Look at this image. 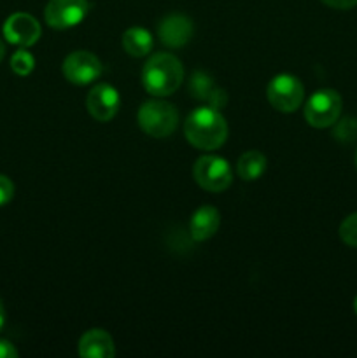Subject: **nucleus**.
Returning <instances> with one entry per match:
<instances>
[{"label":"nucleus","mask_w":357,"mask_h":358,"mask_svg":"<svg viewBox=\"0 0 357 358\" xmlns=\"http://www.w3.org/2000/svg\"><path fill=\"white\" fill-rule=\"evenodd\" d=\"M86 105L90 114L97 121L107 122L114 119V115L118 114L121 98H119V93L111 84H97L90 91V94H88Z\"/></svg>","instance_id":"9"},{"label":"nucleus","mask_w":357,"mask_h":358,"mask_svg":"<svg viewBox=\"0 0 357 358\" xmlns=\"http://www.w3.org/2000/svg\"><path fill=\"white\" fill-rule=\"evenodd\" d=\"M122 48H125V51L130 56L140 58V56H146L150 52V49H153V37H150V34L146 28H130L122 35Z\"/></svg>","instance_id":"14"},{"label":"nucleus","mask_w":357,"mask_h":358,"mask_svg":"<svg viewBox=\"0 0 357 358\" xmlns=\"http://www.w3.org/2000/svg\"><path fill=\"white\" fill-rule=\"evenodd\" d=\"M102 62L90 51H74L63 62V76L77 86L93 83L102 76Z\"/></svg>","instance_id":"8"},{"label":"nucleus","mask_w":357,"mask_h":358,"mask_svg":"<svg viewBox=\"0 0 357 358\" xmlns=\"http://www.w3.org/2000/svg\"><path fill=\"white\" fill-rule=\"evenodd\" d=\"M4 56H6V45H4V42L0 41V62L4 59Z\"/></svg>","instance_id":"23"},{"label":"nucleus","mask_w":357,"mask_h":358,"mask_svg":"<svg viewBox=\"0 0 357 358\" xmlns=\"http://www.w3.org/2000/svg\"><path fill=\"white\" fill-rule=\"evenodd\" d=\"M88 10H90L88 0H49L44 17L51 28L66 30L79 24L86 17Z\"/></svg>","instance_id":"7"},{"label":"nucleus","mask_w":357,"mask_h":358,"mask_svg":"<svg viewBox=\"0 0 357 358\" xmlns=\"http://www.w3.org/2000/svg\"><path fill=\"white\" fill-rule=\"evenodd\" d=\"M356 166H357V152H356Z\"/></svg>","instance_id":"25"},{"label":"nucleus","mask_w":357,"mask_h":358,"mask_svg":"<svg viewBox=\"0 0 357 358\" xmlns=\"http://www.w3.org/2000/svg\"><path fill=\"white\" fill-rule=\"evenodd\" d=\"M4 324H6V311H4V304L0 301V331H2Z\"/></svg>","instance_id":"22"},{"label":"nucleus","mask_w":357,"mask_h":358,"mask_svg":"<svg viewBox=\"0 0 357 358\" xmlns=\"http://www.w3.org/2000/svg\"><path fill=\"white\" fill-rule=\"evenodd\" d=\"M18 350L14 348V345L6 339H0V358H16Z\"/></svg>","instance_id":"20"},{"label":"nucleus","mask_w":357,"mask_h":358,"mask_svg":"<svg viewBox=\"0 0 357 358\" xmlns=\"http://www.w3.org/2000/svg\"><path fill=\"white\" fill-rule=\"evenodd\" d=\"M178 124V112L172 103L163 100H149L140 107L139 126L144 133L163 138L170 136Z\"/></svg>","instance_id":"3"},{"label":"nucleus","mask_w":357,"mask_h":358,"mask_svg":"<svg viewBox=\"0 0 357 358\" xmlns=\"http://www.w3.org/2000/svg\"><path fill=\"white\" fill-rule=\"evenodd\" d=\"M266 171V156L259 150L241 154L237 164V173L241 180H258Z\"/></svg>","instance_id":"15"},{"label":"nucleus","mask_w":357,"mask_h":358,"mask_svg":"<svg viewBox=\"0 0 357 358\" xmlns=\"http://www.w3.org/2000/svg\"><path fill=\"white\" fill-rule=\"evenodd\" d=\"M354 310H356V313H357V296H356V301H354Z\"/></svg>","instance_id":"24"},{"label":"nucleus","mask_w":357,"mask_h":358,"mask_svg":"<svg viewBox=\"0 0 357 358\" xmlns=\"http://www.w3.org/2000/svg\"><path fill=\"white\" fill-rule=\"evenodd\" d=\"M196 184L210 192H223L233 182V170L224 157L203 156L192 166Z\"/></svg>","instance_id":"4"},{"label":"nucleus","mask_w":357,"mask_h":358,"mask_svg":"<svg viewBox=\"0 0 357 358\" xmlns=\"http://www.w3.org/2000/svg\"><path fill=\"white\" fill-rule=\"evenodd\" d=\"M184 70L182 63L168 52H158L150 56L142 70V83L147 93L154 96H170L178 90Z\"/></svg>","instance_id":"2"},{"label":"nucleus","mask_w":357,"mask_h":358,"mask_svg":"<svg viewBox=\"0 0 357 358\" xmlns=\"http://www.w3.org/2000/svg\"><path fill=\"white\" fill-rule=\"evenodd\" d=\"M342 114V96L335 90H321L308 98L304 119L314 128H329Z\"/></svg>","instance_id":"5"},{"label":"nucleus","mask_w":357,"mask_h":358,"mask_svg":"<svg viewBox=\"0 0 357 358\" xmlns=\"http://www.w3.org/2000/svg\"><path fill=\"white\" fill-rule=\"evenodd\" d=\"M322 2L332 9H352L357 6V0H322Z\"/></svg>","instance_id":"21"},{"label":"nucleus","mask_w":357,"mask_h":358,"mask_svg":"<svg viewBox=\"0 0 357 358\" xmlns=\"http://www.w3.org/2000/svg\"><path fill=\"white\" fill-rule=\"evenodd\" d=\"M266 96L273 108L289 114L303 103L304 87L298 77L290 76V73H280V76L273 77L272 83L268 84Z\"/></svg>","instance_id":"6"},{"label":"nucleus","mask_w":357,"mask_h":358,"mask_svg":"<svg viewBox=\"0 0 357 358\" xmlns=\"http://www.w3.org/2000/svg\"><path fill=\"white\" fill-rule=\"evenodd\" d=\"M158 35L168 48H182L192 37V21L184 14H170L158 27Z\"/></svg>","instance_id":"11"},{"label":"nucleus","mask_w":357,"mask_h":358,"mask_svg":"<svg viewBox=\"0 0 357 358\" xmlns=\"http://www.w3.org/2000/svg\"><path fill=\"white\" fill-rule=\"evenodd\" d=\"M34 65H35L34 56H31L28 51H24V49L16 51L13 55V58H10V66H13V70L18 73V76H28V73L34 70Z\"/></svg>","instance_id":"16"},{"label":"nucleus","mask_w":357,"mask_h":358,"mask_svg":"<svg viewBox=\"0 0 357 358\" xmlns=\"http://www.w3.org/2000/svg\"><path fill=\"white\" fill-rule=\"evenodd\" d=\"M340 238L345 245L357 248V212L343 220L340 226Z\"/></svg>","instance_id":"17"},{"label":"nucleus","mask_w":357,"mask_h":358,"mask_svg":"<svg viewBox=\"0 0 357 358\" xmlns=\"http://www.w3.org/2000/svg\"><path fill=\"white\" fill-rule=\"evenodd\" d=\"M14 196V184L6 177L0 175V206L7 205Z\"/></svg>","instance_id":"19"},{"label":"nucleus","mask_w":357,"mask_h":358,"mask_svg":"<svg viewBox=\"0 0 357 358\" xmlns=\"http://www.w3.org/2000/svg\"><path fill=\"white\" fill-rule=\"evenodd\" d=\"M184 133L196 149L216 150L226 142L227 124L214 107H200L186 119Z\"/></svg>","instance_id":"1"},{"label":"nucleus","mask_w":357,"mask_h":358,"mask_svg":"<svg viewBox=\"0 0 357 358\" xmlns=\"http://www.w3.org/2000/svg\"><path fill=\"white\" fill-rule=\"evenodd\" d=\"M79 355L86 358H112L115 355L111 334L102 329H91L79 339Z\"/></svg>","instance_id":"12"},{"label":"nucleus","mask_w":357,"mask_h":358,"mask_svg":"<svg viewBox=\"0 0 357 358\" xmlns=\"http://www.w3.org/2000/svg\"><path fill=\"white\" fill-rule=\"evenodd\" d=\"M220 215L214 206H202L196 210L191 217V224H189V231H191L192 240L205 241L216 234L219 229Z\"/></svg>","instance_id":"13"},{"label":"nucleus","mask_w":357,"mask_h":358,"mask_svg":"<svg viewBox=\"0 0 357 358\" xmlns=\"http://www.w3.org/2000/svg\"><path fill=\"white\" fill-rule=\"evenodd\" d=\"M191 91L195 93V96L206 98L210 94V91H212V83L203 73H196L195 79L191 80Z\"/></svg>","instance_id":"18"},{"label":"nucleus","mask_w":357,"mask_h":358,"mask_svg":"<svg viewBox=\"0 0 357 358\" xmlns=\"http://www.w3.org/2000/svg\"><path fill=\"white\" fill-rule=\"evenodd\" d=\"M4 35L10 44L28 48V45H34L41 37V24L30 14L16 13L4 24Z\"/></svg>","instance_id":"10"}]
</instances>
